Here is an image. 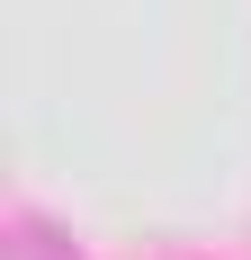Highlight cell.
Here are the masks:
<instances>
[{
    "mask_svg": "<svg viewBox=\"0 0 251 260\" xmlns=\"http://www.w3.org/2000/svg\"><path fill=\"white\" fill-rule=\"evenodd\" d=\"M9 260H72V242L54 234L36 207H18V215H9Z\"/></svg>",
    "mask_w": 251,
    "mask_h": 260,
    "instance_id": "1",
    "label": "cell"
}]
</instances>
